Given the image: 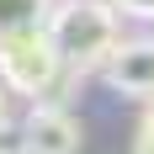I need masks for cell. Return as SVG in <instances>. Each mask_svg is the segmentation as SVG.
Instances as JSON below:
<instances>
[{
    "instance_id": "7",
    "label": "cell",
    "mask_w": 154,
    "mask_h": 154,
    "mask_svg": "<svg viewBox=\"0 0 154 154\" xmlns=\"http://www.w3.org/2000/svg\"><path fill=\"white\" fill-rule=\"evenodd\" d=\"M138 149L154 154V101H149V112H143V122H138Z\"/></svg>"
},
{
    "instance_id": "6",
    "label": "cell",
    "mask_w": 154,
    "mask_h": 154,
    "mask_svg": "<svg viewBox=\"0 0 154 154\" xmlns=\"http://www.w3.org/2000/svg\"><path fill=\"white\" fill-rule=\"evenodd\" d=\"M122 16H133V21H154V0H112Z\"/></svg>"
},
{
    "instance_id": "5",
    "label": "cell",
    "mask_w": 154,
    "mask_h": 154,
    "mask_svg": "<svg viewBox=\"0 0 154 154\" xmlns=\"http://www.w3.org/2000/svg\"><path fill=\"white\" fill-rule=\"evenodd\" d=\"M48 16H53V0H0V43L16 32L48 27Z\"/></svg>"
},
{
    "instance_id": "2",
    "label": "cell",
    "mask_w": 154,
    "mask_h": 154,
    "mask_svg": "<svg viewBox=\"0 0 154 154\" xmlns=\"http://www.w3.org/2000/svg\"><path fill=\"white\" fill-rule=\"evenodd\" d=\"M0 80H5V91H16V96L59 101L64 106V96H69V85H75V69L59 59L53 32L32 27V32H16V37L0 43Z\"/></svg>"
},
{
    "instance_id": "3",
    "label": "cell",
    "mask_w": 154,
    "mask_h": 154,
    "mask_svg": "<svg viewBox=\"0 0 154 154\" xmlns=\"http://www.w3.org/2000/svg\"><path fill=\"white\" fill-rule=\"evenodd\" d=\"M21 154H80V117L59 101H37L21 122Z\"/></svg>"
},
{
    "instance_id": "4",
    "label": "cell",
    "mask_w": 154,
    "mask_h": 154,
    "mask_svg": "<svg viewBox=\"0 0 154 154\" xmlns=\"http://www.w3.org/2000/svg\"><path fill=\"white\" fill-rule=\"evenodd\" d=\"M101 80H106L117 96H133V101H154V37H133V43H117L112 59L101 64Z\"/></svg>"
},
{
    "instance_id": "8",
    "label": "cell",
    "mask_w": 154,
    "mask_h": 154,
    "mask_svg": "<svg viewBox=\"0 0 154 154\" xmlns=\"http://www.w3.org/2000/svg\"><path fill=\"white\" fill-rule=\"evenodd\" d=\"M0 128H5V85H0Z\"/></svg>"
},
{
    "instance_id": "9",
    "label": "cell",
    "mask_w": 154,
    "mask_h": 154,
    "mask_svg": "<svg viewBox=\"0 0 154 154\" xmlns=\"http://www.w3.org/2000/svg\"><path fill=\"white\" fill-rule=\"evenodd\" d=\"M133 154H149V149H133Z\"/></svg>"
},
{
    "instance_id": "1",
    "label": "cell",
    "mask_w": 154,
    "mask_h": 154,
    "mask_svg": "<svg viewBox=\"0 0 154 154\" xmlns=\"http://www.w3.org/2000/svg\"><path fill=\"white\" fill-rule=\"evenodd\" d=\"M53 48L69 69H101L112 59V48L122 43V11L112 0H59L48 16Z\"/></svg>"
}]
</instances>
